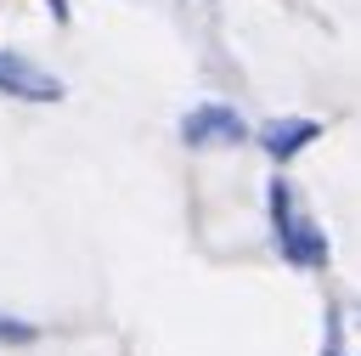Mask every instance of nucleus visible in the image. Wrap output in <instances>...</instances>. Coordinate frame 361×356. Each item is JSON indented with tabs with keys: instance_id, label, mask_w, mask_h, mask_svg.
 Segmentation results:
<instances>
[{
	"instance_id": "nucleus-2",
	"label": "nucleus",
	"mask_w": 361,
	"mask_h": 356,
	"mask_svg": "<svg viewBox=\"0 0 361 356\" xmlns=\"http://www.w3.org/2000/svg\"><path fill=\"white\" fill-rule=\"evenodd\" d=\"M180 141H186V147H237V141H248V124H243L237 107L203 102V107H192V113L180 119Z\"/></svg>"
},
{
	"instance_id": "nucleus-4",
	"label": "nucleus",
	"mask_w": 361,
	"mask_h": 356,
	"mask_svg": "<svg viewBox=\"0 0 361 356\" xmlns=\"http://www.w3.org/2000/svg\"><path fill=\"white\" fill-rule=\"evenodd\" d=\"M316 136H322V124H316V119H271V124L259 130V147H265L276 164H288V158H293L299 147H310Z\"/></svg>"
},
{
	"instance_id": "nucleus-3",
	"label": "nucleus",
	"mask_w": 361,
	"mask_h": 356,
	"mask_svg": "<svg viewBox=\"0 0 361 356\" xmlns=\"http://www.w3.org/2000/svg\"><path fill=\"white\" fill-rule=\"evenodd\" d=\"M0 90L17 96V102H62V79L23 62L17 51H0Z\"/></svg>"
},
{
	"instance_id": "nucleus-1",
	"label": "nucleus",
	"mask_w": 361,
	"mask_h": 356,
	"mask_svg": "<svg viewBox=\"0 0 361 356\" xmlns=\"http://www.w3.org/2000/svg\"><path fill=\"white\" fill-rule=\"evenodd\" d=\"M265 198H271V226H276L282 260H288V266H310V271H322V266H327V237H322V226L305 220V215L293 209V198H288L282 181H271Z\"/></svg>"
}]
</instances>
